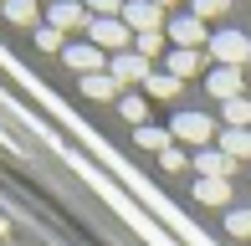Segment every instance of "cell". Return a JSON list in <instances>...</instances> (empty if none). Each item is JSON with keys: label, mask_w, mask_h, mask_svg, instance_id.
Returning <instances> with one entry per match:
<instances>
[{"label": "cell", "mask_w": 251, "mask_h": 246, "mask_svg": "<svg viewBox=\"0 0 251 246\" xmlns=\"http://www.w3.org/2000/svg\"><path fill=\"white\" fill-rule=\"evenodd\" d=\"M108 77L123 82V87H128V82H149V77H154V62H144L139 51H118L113 67H108Z\"/></svg>", "instance_id": "cell-6"}, {"label": "cell", "mask_w": 251, "mask_h": 246, "mask_svg": "<svg viewBox=\"0 0 251 246\" xmlns=\"http://www.w3.org/2000/svg\"><path fill=\"white\" fill-rule=\"evenodd\" d=\"M169 133H175L179 144H195V149H210V133H215V118H205V113H179L175 123H169Z\"/></svg>", "instance_id": "cell-3"}, {"label": "cell", "mask_w": 251, "mask_h": 246, "mask_svg": "<svg viewBox=\"0 0 251 246\" xmlns=\"http://www.w3.org/2000/svg\"><path fill=\"white\" fill-rule=\"evenodd\" d=\"M118 108H123V118H128V123H139V128H144V123H149V103H144V98L123 93V98H118Z\"/></svg>", "instance_id": "cell-20"}, {"label": "cell", "mask_w": 251, "mask_h": 246, "mask_svg": "<svg viewBox=\"0 0 251 246\" xmlns=\"http://www.w3.org/2000/svg\"><path fill=\"white\" fill-rule=\"evenodd\" d=\"M221 149L231 154L236 164H241V159H251V128H226V133H221Z\"/></svg>", "instance_id": "cell-12"}, {"label": "cell", "mask_w": 251, "mask_h": 246, "mask_svg": "<svg viewBox=\"0 0 251 246\" xmlns=\"http://www.w3.org/2000/svg\"><path fill=\"white\" fill-rule=\"evenodd\" d=\"M159 16H164V10H159L154 0H123V26H128L133 36H144V31H159Z\"/></svg>", "instance_id": "cell-8"}, {"label": "cell", "mask_w": 251, "mask_h": 246, "mask_svg": "<svg viewBox=\"0 0 251 246\" xmlns=\"http://www.w3.org/2000/svg\"><path fill=\"white\" fill-rule=\"evenodd\" d=\"M159 164H164V170H169V174H175V170H185V164H190V159H185V154H179V149H175V144H169V149H164V154H159Z\"/></svg>", "instance_id": "cell-25"}, {"label": "cell", "mask_w": 251, "mask_h": 246, "mask_svg": "<svg viewBox=\"0 0 251 246\" xmlns=\"http://www.w3.org/2000/svg\"><path fill=\"white\" fill-rule=\"evenodd\" d=\"M200 67H205V62H200V51H179V47H175V51L164 57V72H175V77H195Z\"/></svg>", "instance_id": "cell-13"}, {"label": "cell", "mask_w": 251, "mask_h": 246, "mask_svg": "<svg viewBox=\"0 0 251 246\" xmlns=\"http://www.w3.org/2000/svg\"><path fill=\"white\" fill-rule=\"evenodd\" d=\"M210 57H215V67H251L246 31H221V36H210Z\"/></svg>", "instance_id": "cell-2"}, {"label": "cell", "mask_w": 251, "mask_h": 246, "mask_svg": "<svg viewBox=\"0 0 251 246\" xmlns=\"http://www.w3.org/2000/svg\"><path fill=\"white\" fill-rule=\"evenodd\" d=\"M144 93H149V98H164V103H169V98L179 93V77H175V72H154L149 82H144Z\"/></svg>", "instance_id": "cell-17"}, {"label": "cell", "mask_w": 251, "mask_h": 246, "mask_svg": "<svg viewBox=\"0 0 251 246\" xmlns=\"http://www.w3.org/2000/svg\"><path fill=\"white\" fill-rule=\"evenodd\" d=\"M36 47H41V51H67V41H62V31H56V26H41V31H36Z\"/></svg>", "instance_id": "cell-24"}, {"label": "cell", "mask_w": 251, "mask_h": 246, "mask_svg": "<svg viewBox=\"0 0 251 246\" xmlns=\"http://www.w3.org/2000/svg\"><path fill=\"white\" fill-rule=\"evenodd\" d=\"M82 93H87V98H98V103H108V98L118 93V82H113L108 72H93V77H82Z\"/></svg>", "instance_id": "cell-16"}, {"label": "cell", "mask_w": 251, "mask_h": 246, "mask_svg": "<svg viewBox=\"0 0 251 246\" xmlns=\"http://www.w3.org/2000/svg\"><path fill=\"white\" fill-rule=\"evenodd\" d=\"M133 51H139L144 62H154L159 51H164V31H144V36H133Z\"/></svg>", "instance_id": "cell-19"}, {"label": "cell", "mask_w": 251, "mask_h": 246, "mask_svg": "<svg viewBox=\"0 0 251 246\" xmlns=\"http://www.w3.org/2000/svg\"><path fill=\"white\" fill-rule=\"evenodd\" d=\"M195 170H200V180H231V174H236V159L226 149H200L195 154Z\"/></svg>", "instance_id": "cell-10"}, {"label": "cell", "mask_w": 251, "mask_h": 246, "mask_svg": "<svg viewBox=\"0 0 251 246\" xmlns=\"http://www.w3.org/2000/svg\"><path fill=\"white\" fill-rule=\"evenodd\" d=\"M169 41H175L179 51H200V47H210V36H205V21H200V16H179V21H169Z\"/></svg>", "instance_id": "cell-7"}, {"label": "cell", "mask_w": 251, "mask_h": 246, "mask_svg": "<svg viewBox=\"0 0 251 246\" xmlns=\"http://www.w3.org/2000/svg\"><path fill=\"white\" fill-rule=\"evenodd\" d=\"M0 5H5V0H0Z\"/></svg>", "instance_id": "cell-27"}, {"label": "cell", "mask_w": 251, "mask_h": 246, "mask_svg": "<svg viewBox=\"0 0 251 246\" xmlns=\"http://www.w3.org/2000/svg\"><path fill=\"white\" fill-rule=\"evenodd\" d=\"M87 41H93L98 51H113V57H118V51H133V31L123 26V16L93 21V26H87Z\"/></svg>", "instance_id": "cell-1"}, {"label": "cell", "mask_w": 251, "mask_h": 246, "mask_svg": "<svg viewBox=\"0 0 251 246\" xmlns=\"http://www.w3.org/2000/svg\"><path fill=\"white\" fill-rule=\"evenodd\" d=\"M169 139H175V133L159 128V123H144V128H133V144H139V149H159V154H164V149H169Z\"/></svg>", "instance_id": "cell-14"}, {"label": "cell", "mask_w": 251, "mask_h": 246, "mask_svg": "<svg viewBox=\"0 0 251 246\" xmlns=\"http://www.w3.org/2000/svg\"><path fill=\"white\" fill-rule=\"evenodd\" d=\"M195 200H200V205H231V180H200Z\"/></svg>", "instance_id": "cell-11"}, {"label": "cell", "mask_w": 251, "mask_h": 246, "mask_svg": "<svg viewBox=\"0 0 251 246\" xmlns=\"http://www.w3.org/2000/svg\"><path fill=\"white\" fill-rule=\"evenodd\" d=\"M0 10H5L10 26H31V21H36V0H5Z\"/></svg>", "instance_id": "cell-18"}, {"label": "cell", "mask_w": 251, "mask_h": 246, "mask_svg": "<svg viewBox=\"0 0 251 246\" xmlns=\"http://www.w3.org/2000/svg\"><path fill=\"white\" fill-rule=\"evenodd\" d=\"M87 10H93V21H113V16H123V0H82Z\"/></svg>", "instance_id": "cell-22"}, {"label": "cell", "mask_w": 251, "mask_h": 246, "mask_svg": "<svg viewBox=\"0 0 251 246\" xmlns=\"http://www.w3.org/2000/svg\"><path fill=\"white\" fill-rule=\"evenodd\" d=\"M154 5H159V10H164V5H179V0H154Z\"/></svg>", "instance_id": "cell-26"}, {"label": "cell", "mask_w": 251, "mask_h": 246, "mask_svg": "<svg viewBox=\"0 0 251 246\" xmlns=\"http://www.w3.org/2000/svg\"><path fill=\"white\" fill-rule=\"evenodd\" d=\"M226 10H231V0H190V16H200V21H215Z\"/></svg>", "instance_id": "cell-21"}, {"label": "cell", "mask_w": 251, "mask_h": 246, "mask_svg": "<svg viewBox=\"0 0 251 246\" xmlns=\"http://www.w3.org/2000/svg\"><path fill=\"white\" fill-rule=\"evenodd\" d=\"M221 118L231 123V128H251V98H231V103H221Z\"/></svg>", "instance_id": "cell-15"}, {"label": "cell", "mask_w": 251, "mask_h": 246, "mask_svg": "<svg viewBox=\"0 0 251 246\" xmlns=\"http://www.w3.org/2000/svg\"><path fill=\"white\" fill-rule=\"evenodd\" d=\"M226 231H231V236H246V241H251V210H231V216H226Z\"/></svg>", "instance_id": "cell-23"}, {"label": "cell", "mask_w": 251, "mask_h": 246, "mask_svg": "<svg viewBox=\"0 0 251 246\" xmlns=\"http://www.w3.org/2000/svg\"><path fill=\"white\" fill-rule=\"evenodd\" d=\"M241 87H246L241 67H215V72H205V93L221 98V103H231V98H246Z\"/></svg>", "instance_id": "cell-5"}, {"label": "cell", "mask_w": 251, "mask_h": 246, "mask_svg": "<svg viewBox=\"0 0 251 246\" xmlns=\"http://www.w3.org/2000/svg\"><path fill=\"white\" fill-rule=\"evenodd\" d=\"M47 26H56L62 36H67V31H87V26H93V10H87L82 0H51V21H47Z\"/></svg>", "instance_id": "cell-4"}, {"label": "cell", "mask_w": 251, "mask_h": 246, "mask_svg": "<svg viewBox=\"0 0 251 246\" xmlns=\"http://www.w3.org/2000/svg\"><path fill=\"white\" fill-rule=\"evenodd\" d=\"M62 62L72 67V72H82V77H93V72H102V51L93 47V41H67Z\"/></svg>", "instance_id": "cell-9"}]
</instances>
